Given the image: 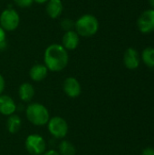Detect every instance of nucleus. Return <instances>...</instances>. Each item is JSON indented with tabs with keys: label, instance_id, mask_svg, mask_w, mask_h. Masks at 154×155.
<instances>
[{
	"label": "nucleus",
	"instance_id": "obj_3",
	"mask_svg": "<svg viewBox=\"0 0 154 155\" xmlns=\"http://www.w3.org/2000/svg\"><path fill=\"white\" fill-rule=\"evenodd\" d=\"M74 30L80 37H92L99 30V21L93 15L84 14L74 21Z\"/></svg>",
	"mask_w": 154,
	"mask_h": 155
},
{
	"label": "nucleus",
	"instance_id": "obj_20",
	"mask_svg": "<svg viewBox=\"0 0 154 155\" xmlns=\"http://www.w3.org/2000/svg\"><path fill=\"white\" fill-rule=\"evenodd\" d=\"M5 89V80L4 76L0 74V95L3 94Z\"/></svg>",
	"mask_w": 154,
	"mask_h": 155
},
{
	"label": "nucleus",
	"instance_id": "obj_21",
	"mask_svg": "<svg viewBox=\"0 0 154 155\" xmlns=\"http://www.w3.org/2000/svg\"><path fill=\"white\" fill-rule=\"evenodd\" d=\"M142 155H154V148L152 147H146L143 150Z\"/></svg>",
	"mask_w": 154,
	"mask_h": 155
},
{
	"label": "nucleus",
	"instance_id": "obj_19",
	"mask_svg": "<svg viewBox=\"0 0 154 155\" xmlns=\"http://www.w3.org/2000/svg\"><path fill=\"white\" fill-rule=\"evenodd\" d=\"M14 3L20 8H29L34 4V0H14Z\"/></svg>",
	"mask_w": 154,
	"mask_h": 155
},
{
	"label": "nucleus",
	"instance_id": "obj_7",
	"mask_svg": "<svg viewBox=\"0 0 154 155\" xmlns=\"http://www.w3.org/2000/svg\"><path fill=\"white\" fill-rule=\"evenodd\" d=\"M64 93L72 99L77 98L82 94V85L80 82L74 76H69L64 80L63 83Z\"/></svg>",
	"mask_w": 154,
	"mask_h": 155
},
{
	"label": "nucleus",
	"instance_id": "obj_24",
	"mask_svg": "<svg viewBox=\"0 0 154 155\" xmlns=\"http://www.w3.org/2000/svg\"><path fill=\"white\" fill-rule=\"evenodd\" d=\"M6 46H7L6 41H5V42H2V43H0V52L4 51V50H5V49L6 48Z\"/></svg>",
	"mask_w": 154,
	"mask_h": 155
},
{
	"label": "nucleus",
	"instance_id": "obj_2",
	"mask_svg": "<svg viewBox=\"0 0 154 155\" xmlns=\"http://www.w3.org/2000/svg\"><path fill=\"white\" fill-rule=\"evenodd\" d=\"M27 121L34 126H44L50 119L48 109L41 103H30L25 108Z\"/></svg>",
	"mask_w": 154,
	"mask_h": 155
},
{
	"label": "nucleus",
	"instance_id": "obj_16",
	"mask_svg": "<svg viewBox=\"0 0 154 155\" xmlns=\"http://www.w3.org/2000/svg\"><path fill=\"white\" fill-rule=\"evenodd\" d=\"M58 153L60 155H75L76 148L75 146L69 141L63 139L58 145Z\"/></svg>",
	"mask_w": 154,
	"mask_h": 155
},
{
	"label": "nucleus",
	"instance_id": "obj_1",
	"mask_svg": "<svg viewBox=\"0 0 154 155\" xmlns=\"http://www.w3.org/2000/svg\"><path fill=\"white\" fill-rule=\"evenodd\" d=\"M69 63L68 51L60 44H52L46 47L44 53V64L48 71L58 73L66 68Z\"/></svg>",
	"mask_w": 154,
	"mask_h": 155
},
{
	"label": "nucleus",
	"instance_id": "obj_9",
	"mask_svg": "<svg viewBox=\"0 0 154 155\" xmlns=\"http://www.w3.org/2000/svg\"><path fill=\"white\" fill-rule=\"evenodd\" d=\"M80 44V36L75 30L67 31L62 37V45L67 51L75 50Z\"/></svg>",
	"mask_w": 154,
	"mask_h": 155
},
{
	"label": "nucleus",
	"instance_id": "obj_25",
	"mask_svg": "<svg viewBox=\"0 0 154 155\" xmlns=\"http://www.w3.org/2000/svg\"><path fill=\"white\" fill-rule=\"evenodd\" d=\"M49 0H34V3H36L38 5H44L46 4Z\"/></svg>",
	"mask_w": 154,
	"mask_h": 155
},
{
	"label": "nucleus",
	"instance_id": "obj_8",
	"mask_svg": "<svg viewBox=\"0 0 154 155\" xmlns=\"http://www.w3.org/2000/svg\"><path fill=\"white\" fill-rule=\"evenodd\" d=\"M137 25L139 30L143 34L154 31V9L144 11L138 18Z\"/></svg>",
	"mask_w": 154,
	"mask_h": 155
},
{
	"label": "nucleus",
	"instance_id": "obj_12",
	"mask_svg": "<svg viewBox=\"0 0 154 155\" xmlns=\"http://www.w3.org/2000/svg\"><path fill=\"white\" fill-rule=\"evenodd\" d=\"M48 69L44 64H35L29 70V76L34 82H42L44 81L48 74Z\"/></svg>",
	"mask_w": 154,
	"mask_h": 155
},
{
	"label": "nucleus",
	"instance_id": "obj_6",
	"mask_svg": "<svg viewBox=\"0 0 154 155\" xmlns=\"http://www.w3.org/2000/svg\"><path fill=\"white\" fill-rule=\"evenodd\" d=\"M20 24V15L14 8H6L0 15V26L5 32L15 31Z\"/></svg>",
	"mask_w": 154,
	"mask_h": 155
},
{
	"label": "nucleus",
	"instance_id": "obj_15",
	"mask_svg": "<svg viewBox=\"0 0 154 155\" xmlns=\"http://www.w3.org/2000/svg\"><path fill=\"white\" fill-rule=\"evenodd\" d=\"M6 130L8 131V133H10L11 134H17L21 127H22V119L19 115L14 114L10 116L7 117L6 120Z\"/></svg>",
	"mask_w": 154,
	"mask_h": 155
},
{
	"label": "nucleus",
	"instance_id": "obj_4",
	"mask_svg": "<svg viewBox=\"0 0 154 155\" xmlns=\"http://www.w3.org/2000/svg\"><path fill=\"white\" fill-rule=\"evenodd\" d=\"M47 131L48 133L55 139L63 140L66 137L69 126L66 120L61 116H53L50 117L47 123Z\"/></svg>",
	"mask_w": 154,
	"mask_h": 155
},
{
	"label": "nucleus",
	"instance_id": "obj_11",
	"mask_svg": "<svg viewBox=\"0 0 154 155\" xmlns=\"http://www.w3.org/2000/svg\"><path fill=\"white\" fill-rule=\"evenodd\" d=\"M123 64L126 68L130 70H134L140 65V56L138 52L133 48L129 47L126 49L123 55Z\"/></svg>",
	"mask_w": 154,
	"mask_h": 155
},
{
	"label": "nucleus",
	"instance_id": "obj_14",
	"mask_svg": "<svg viewBox=\"0 0 154 155\" xmlns=\"http://www.w3.org/2000/svg\"><path fill=\"white\" fill-rule=\"evenodd\" d=\"M64 10V5L62 0H49L45 5V11L47 15L52 19L58 18Z\"/></svg>",
	"mask_w": 154,
	"mask_h": 155
},
{
	"label": "nucleus",
	"instance_id": "obj_10",
	"mask_svg": "<svg viewBox=\"0 0 154 155\" xmlns=\"http://www.w3.org/2000/svg\"><path fill=\"white\" fill-rule=\"evenodd\" d=\"M16 108V104L11 96L7 94L0 95V114L2 115L8 117L15 114Z\"/></svg>",
	"mask_w": 154,
	"mask_h": 155
},
{
	"label": "nucleus",
	"instance_id": "obj_18",
	"mask_svg": "<svg viewBox=\"0 0 154 155\" xmlns=\"http://www.w3.org/2000/svg\"><path fill=\"white\" fill-rule=\"evenodd\" d=\"M60 25H61L62 29L64 30L65 32L71 31V30H74V21L70 19V18L63 19Z\"/></svg>",
	"mask_w": 154,
	"mask_h": 155
},
{
	"label": "nucleus",
	"instance_id": "obj_22",
	"mask_svg": "<svg viewBox=\"0 0 154 155\" xmlns=\"http://www.w3.org/2000/svg\"><path fill=\"white\" fill-rule=\"evenodd\" d=\"M42 155H60L57 150L54 149H50V150H46Z\"/></svg>",
	"mask_w": 154,
	"mask_h": 155
},
{
	"label": "nucleus",
	"instance_id": "obj_26",
	"mask_svg": "<svg viewBox=\"0 0 154 155\" xmlns=\"http://www.w3.org/2000/svg\"><path fill=\"white\" fill-rule=\"evenodd\" d=\"M149 3H150V5H152V9H154V0H149Z\"/></svg>",
	"mask_w": 154,
	"mask_h": 155
},
{
	"label": "nucleus",
	"instance_id": "obj_17",
	"mask_svg": "<svg viewBox=\"0 0 154 155\" xmlns=\"http://www.w3.org/2000/svg\"><path fill=\"white\" fill-rule=\"evenodd\" d=\"M143 62L146 66L152 68L154 67V48L153 47H146L142 54Z\"/></svg>",
	"mask_w": 154,
	"mask_h": 155
},
{
	"label": "nucleus",
	"instance_id": "obj_23",
	"mask_svg": "<svg viewBox=\"0 0 154 155\" xmlns=\"http://www.w3.org/2000/svg\"><path fill=\"white\" fill-rule=\"evenodd\" d=\"M6 38V32L0 26V43L5 42Z\"/></svg>",
	"mask_w": 154,
	"mask_h": 155
},
{
	"label": "nucleus",
	"instance_id": "obj_13",
	"mask_svg": "<svg viewBox=\"0 0 154 155\" xmlns=\"http://www.w3.org/2000/svg\"><path fill=\"white\" fill-rule=\"evenodd\" d=\"M35 94L34 87L30 83H23L18 87V97L24 103H30Z\"/></svg>",
	"mask_w": 154,
	"mask_h": 155
},
{
	"label": "nucleus",
	"instance_id": "obj_5",
	"mask_svg": "<svg viewBox=\"0 0 154 155\" xmlns=\"http://www.w3.org/2000/svg\"><path fill=\"white\" fill-rule=\"evenodd\" d=\"M25 147L29 155H42L47 150L44 138L37 134L27 135L25 141Z\"/></svg>",
	"mask_w": 154,
	"mask_h": 155
}]
</instances>
